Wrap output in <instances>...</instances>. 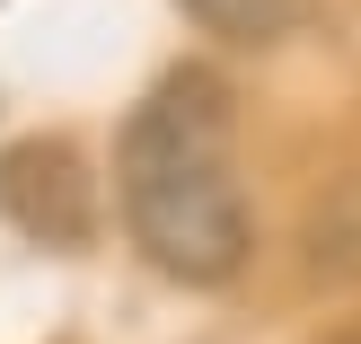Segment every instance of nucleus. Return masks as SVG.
Instances as JSON below:
<instances>
[{
  "label": "nucleus",
  "instance_id": "20e7f679",
  "mask_svg": "<svg viewBox=\"0 0 361 344\" xmlns=\"http://www.w3.org/2000/svg\"><path fill=\"white\" fill-rule=\"evenodd\" d=\"M176 9L203 35H221V45H282L309 18V0H176Z\"/></svg>",
  "mask_w": 361,
  "mask_h": 344
},
{
  "label": "nucleus",
  "instance_id": "7ed1b4c3",
  "mask_svg": "<svg viewBox=\"0 0 361 344\" xmlns=\"http://www.w3.org/2000/svg\"><path fill=\"white\" fill-rule=\"evenodd\" d=\"M300 274L309 283H361V168L335 177L300 221Z\"/></svg>",
  "mask_w": 361,
  "mask_h": 344
},
{
  "label": "nucleus",
  "instance_id": "f257e3e1",
  "mask_svg": "<svg viewBox=\"0 0 361 344\" xmlns=\"http://www.w3.org/2000/svg\"><path fill=\"white\" fill-rule=\"evenodd\" d=\"M229 133H238L229 80L203 62H176L123 115V141H115L123 230L185 292H221L256 256V212L238 194V168H229Z\"/></svg>",
  "mask_w": 361,
  "mask_h": 344
},
{
  "label": "nucleus",
  "instance_id": "f03ea898",
  "mask_svg": "<svg viewBox=\"0 0 361 344\" xmlns=\"http://www.w3.org/2000/svg\"><path fill=\"white\" fill-rule=\"evenodd\" d=\"M97 177L71 141H18L0 150V221L35 247H88L97 239Z\"/></svg>",
  "mask_w": 361,
  "mask_h": 344
},
{
  "label": "nucleus",
  "instance_id": "39448f33",
  "mask_svg": "<svg viewBox=\"0 0 361 344\" xmlns=\"http://www.w3.org/2000/svg\"><path fill=\"white\" fill-rule=\"evenodd\" d=\"M335 344H361V327H353V336H335Z\"/></svg>",
  "mask_w": 361,
  "mask_h": 344
}]
</instances>
